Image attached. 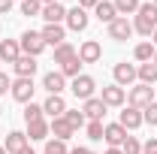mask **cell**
<instances>
[{
	"mask_svg": "<svg viewBox=\"0 0 157 154\" xmlns=\"http://www.w3.org/2000/svg\"><path fill=\"white\" fill-rule=\"evenodd\" d=\"M133 30L142 33V37H151L157 30V6L154 3H139L136 21H133Z\"/></svg>",
	"mask_w": 157,
	"mask_h": 154,
	"instance_id": "obj_1",
	"label": "cell"
},
{
	"mask_svg": "<svg viewBox=\"0 0 157 154\" xmlns=\"http://www.w3.org/2000/svg\"><path fill=\"white\" fill-rule=\"evenodd\" d=\"M18 45H21V55H30V58H39L45 52V39H42L39 30H24L21 39H18Z\"/></svg>",
	"mask_w": 157,
	"mask_h": 154,
	"instance_id": "obj_2",
	"label": "cell"
},
{
	"mask_svg": "<svg viewBox=\"0 0 157 154\" xmlns=\"http://www.w3.org/2000/svg\"><path fill=\"white\" fill-rule=\"evenodd\" d=\"M70 91H73L78 100H91L94 91H97V82L88 76V73H82V76H76L73 82H70Z\"/></svg>",
	"mask_w": 157,
	"mask_h": 154,
	"instance_id": "obj_3",
	"label": "cell"
},
{
	"mask_svg": "<svg viewBox=\"0 0 157 154\" xmlns=\"http://www.w3.org/2000/svg\"><path fill=\"white\" fill-rule=\"evenodd\" d=\"M154 103V88L151 85H142L139 82L136 88H130V106L133 109H145V106H151Z\"/></svg>",
	"mask_w": 157,
	"mask_h": 154,
	"instance_id": "obj_4",
	"label": "cell"
},
{
	"mask_svg": "<svg viewBox=\"0 0 157 154\" xmlns=\"http://www.w3.org/2000/svg\"><path fill=\"white\" fill-rule=\"evenodd\" d=\"M133 33H136V30H133V21H127L124 15H118V18L109 24V37L115 39V42H127Z\"/></svg>",
	"mask_w": 157,
	"mask_h": 154,
	"instance_id": "obj_5",
	"label": "cell"
},
{
	"mask_svg": "<svg viewBox=\"0 0 157 154\" xmlns=\"http://www.w3.org/2000/svg\"><path fill=\"white\" fill-rule=\"evenodd\" d=\"M78 60H82V64H97L100 58H103V45H100L97 39H85V42H82V45H78Z\"/></svg>",
	"mask_w": 157,
	"mask_h": 154,
	"instance_id": "obj_6",
	"label": "cell"
},
{
	"mask_svg": "<svg viewBox=\"0 0 157 154\" xmlns=\"http://www.w3.org/2000/svg\"><path fill=\"white\" fill-rule=\"evenodd\" d=\"M33 91H36V88H33V79H15L9 94L15 97L18 103H24V106H27V103H33Z\"/></svg>",
	"mask_w": 157,
	"mask_h": 154,
	"instance_id": "obj_7",
	"label": "cell"
},
{
	"mask_svg": "<svg viewBox=\"0 0 157 154\" xmlns=\"http://www.w3.org/2000/svg\"><path fill=\"white\" fill-rule=\"evenodd\" d=\"M112 76H115V85L127 88V85H133V82H136V67H133V64H127V60H121V64H115Z\"/></svg>",
	"mask_w": 157,
	"mask_h": 154,
	"instance_id": "obj_8",
	"label": "cell"
},
{
	"mask_svg": "<svg viewBox=\"0 0 157 154\" xmlns=\"http://www.w3.org/2000/svg\"><path fill=\"white\" fill-rule=\"evenodd\" d=\"M42 112L48 118H63L67 115V100L60 94H48L45 97V103H42Z\"/></svg>",
	"mask_w": 157,
	"mask_h": 154,
	"instance_id": "obj_9",
	"label": "cell"
},
{
	"mask_svg": "<svg viewBox=\"0 0 157 154\" xmlns=\"http://www.w3.org/2000/svg\"><path fill=\"white\" fill-rule=\"evenodd\" d=\"M39 18H45V24H60V21H67V6L60 0L58 3H48V6H42Z\"/></svg>",
	"mask_w": 157,
	"mask_h": 154,
	"instance_id": "obj_10",
	"label": "cell"
},
{
	"mask_svg": "<svg viewBox=\"0 0 157 154\" xmlns=\"http://www.w3.org/2000/svg\"><path fill=\"white\" fill-rule=\"evenodd\" d=\"M106 103L100 100V97H91V100H85V106H82V112H85V118L88 121H103L106 118Z\"/></svg>",
	"mask_w": 157,
	"mask_h": 154,
	"instance_id": "obj_11",
	"label": "cell"
},
{
	"mask_svg": "<svg viewBox=\"0 0 157 154\" xmlns=\"http://www.w3.org/2000/svg\"><path fill=\"white\" fill-rule=\"evenodd\" d=\"M42 88H45L48 94H63V88H67V76H63L60 70H52V73L42 76Z\"/></svg>",
	"mask_w": 157,
	"mask_h": 154,
	"instance_id": "obj_12",
	"label": "cell"
},
{
	"mask_svg": "<svg viewBox=\"0 0 157 154\" xmlns=\"http://www.w3.org/2000/svg\"><path fill=\"white\" fill-rule=\"evenodd\" d=\"M12 70H15L18 79H33V73L39 70V64H36V58H30V55H21V58L12 64Z\"/></svg>",
	"mask_w": 157,
	"mask_h": 154,
	"instance_id": "obj_13",
	"label": "cell"
},
{
	"mask_svg": "<svg viewBox=\"0 0 157 154\" xmlns=\"http://www.w3.org/2000/svg\"><path fill=\"white\" fill-rule=\"evenodd\" d=\"M21 58L18 39H0V64H15Z\"/></svg>",
	"mask_w": 157,
	"mask_h": 154,
	"instance_id": "obj_14",
	"label": "cell"
},
{
	"mask_svg": "<svg viewBox=\"0 0 157 154\" xmlns=\"http://www.w3.org/2000/svg\"><path fill=\"white\" fill-rule=\"evenodd\" d=\"M118 124L124 127V130H139L145 121H142V109H133V106H127L124 112H121V118H118Z\"/></svg>",
	"mask_w": 157,
	"mask_h": 154,
	"instance_id": "obj_15",
	"label": "cell"
},
{
	"mask_svg": "<svg viewBox=\"0 0 157 154\" xmlns=\"http://www.w3.org/2000/svg\"><path fill=\"white\" fill-rule=\"evenodd\" d=\"M39 33H42V39H45V45H55V48H58L60 42H67V30H63V24H45Z\"/></svg>",
	"mask_w": 157,
	"mask_h": 154,
	"instance_id": "obj_16",
	"label": "cell"
},
{
	"mask_svg": "<svg viewBox=\"0 0 157 154\" xmlns=\"http://www.w3.org/2000/svg\"><path fill=\"white\" fill-rule=\"evenodd\" d=\"M88 9H82V6H73V9H67V27L70 30H85L88 27Z\"/></svg>",
	"mask_w": 157,
	"mask_h": 154,
	"instance_id": "obj_17",
	"label": "cell"
},
{
	"mask_svg": "<svg viewBox=\"0 0 157 154\" xmlns=\"http://www.w3.org/2000/svg\"><path fill=\"white\" fill-rule=\"evenodd\" d=\"M103 139L109 142V148H121L124 145V139H127V130L121 127V124H106V130H103Z\"/></svg>",
	"mask_w": 157,
	"mask_h": 154,
	"instance_id": "obj_18",
	"label": "cell"
},
{
	"mask_svg": "<svg viewBox=\"0 0 157 154\" xmlns=\"http://www.w3.org/2000/svg\"><path fill=\"white\" fill-rule=\"evenodd\" d=\"M100 100H103L106 106H124V100H127V91H124L121 85H106Z\"/></svg>",
	"mask_w": 157,
	"mask_h": 154,
	"instance_id": "obj_19",
	"label": "cell"
},
{
	"mask_svg": "<svg viewBox=\"0 0 157 154\" xmlns=\"http://www.w3.org/2000/svg\"><path fill=\"white\" fill-rule=\"evenodd\" d=\"M48 133H55V139H60V142H67V139H73V127L67 124V118H52L48 121Z\"/></svg>",
	"mask_w": 157,
	"mask_h": 154,
	"instance_id": "obj_20",
	"label": "cell"
},
{
	"mask_svg": "<svg viewBox=\"0 0 157 154\" xmlns=\"http://www.w3.org/2000/svg\"><path fill=\"white\" fill-rule=\"evenodd\" d=\"M94 15H97L103 24H112V21L118 18V9H115V3H109V0H100L97 6H94Z\"/></svg>",
	"mask_w": 157,
	"mask_h": 154,
	"instance_id": "obj_21",
	"label": "cell"
},
{
	"mask_svg": "<svg viewBox=\"0 0 157 154\" xmlns=\"http://www.w3.org/2000/svg\"><path fill=\"white\" fill-rule=\"evenodd\" d=\"M27 139H30V142H42V139H48V121H45V118L30 121V124H27Z\"/></svg>",
	"mask_w": 157,
	"mask_h": 154,
	"instance_id": "obj_22",
	"label": "cell"
},
{
	"mask_svg": "<svg viewBox=\"0 0 157 154\" xmlns=\"http://www.w3.org/2000/svg\"><path fill=\"white\" fill-rule=\"evenodd\" d=\"M9 154H18L21 148H27V133H21V130H12V133L6 136V145H3Z\"/></svg>",
	"mask_w": 157,
	"mask_h": 154,
	"instance_id": "obj_23",
	"label": "cell"
},
{
	"mask_svg": "<svg viewBox=\"0 0 157 154\" xmlns=\"http://www.w3.org/2000/svg\"><path fill=\"white\" fill-rule=\"evenodd\" d=\"M136 79L142 82V85H154V82H157V64H154V60L139 64V67H136Z\"/></svg>",
	"mask_w": 157,
	"mask_h": 154,
	"instance_id": "obj_24",
	"label": "cell"
},
{
	"mask_svg": "<svg viewBox=\"0 0 157 154\" xmlns=\"http://www.w3.org/2000/svg\"><path fill=\"white\" fill-rule=\"evenodd\" d=\"M154 42H139L136 48H133V58L139 60V64H148V60H154Z\"/></svg>",
	"mask_w": 157,
	"mask_h": 154,
	"instance_id": "obj_25",
	"label": "cell"
},
{
	"mask_svg": "<svg viewBox=\"0 0 157 154\" xmlns=\"http://www.w3.org/2000/svg\"><path fill=\"white\" fill-rule=\"evenodd\" d=\"M76 45H70V42H60L58 48H55V64H67V60H73L76 58Z\"/></svg>",
	"mask_w": 157,
	"mask_h": 154,
	"instance_id": "obj_26",
	"label": "cell"
},
{
	"mask_svg": "<svg viewBox=\"0 0 157 154\" xmlns=\"http://www.w3.org/2000/svg\"><path fill=\"white\" fill-rule=\"evenodd\" d=\"M60 73L67 79H76V76H82V60H78V55L73 60H67V64H60Z\"/></svg>",
	"mask_w": 157,
	"mask_h": 154,
	"instance_id": "obj_27",
	"label": "cell"
},
{
	"mask_svg": "<svg viewBox=\"0 0 157 154\" xmlns=\"http://www.w3.org/2000/svg\"><path fill=\"white\" fill-rule=\"evenodd\" d=\"M67 124H70V127H73V130H82V127H85V121H88V118H85V112H78V109H67Z\"/></svg>",
	"mask_w": 157,
	"mask_h": 154,
	"instance_id": "obj_28",
	"label": "cell"
},
{
	"mask_svg": "<svg viewBox=\"0 0 157 154\" xmlns=\"http://www.w3.org/2000/svg\"><path fill=\"white\" fill-rule=\"evenodd\" d=\"M115 9H118V15H133V12H139V0H115Z\"/></svg>",
	"mask_w": 157,
	"mask_h": 154,
	"instance_id": "obj_29",
	"label": "cell"
},
{
	"mask_svg": "<svg viewBox=\"0 0 157 154\" xmlns=\"http://www.w3.org/2000/svg\"><path fill=\"white\" fill-rule=\"evenodd\" d=\"M85 130H88V139H91V142H100V139H103V130H106V124H103V121H88Z\"/></svg>",
	"mask_w": 157,
	"mask_h": 154,
	"instance_id": "obj_30",
	"label": "cell"
},
{
	"mask_svg": "<svg viewBox=\"0 0 157 154\" xmlns=\"http://www.w3.org/2000/svg\"><path fill=\"white\" fill-rule=\"evenodd\" d=\"M39 118H45L42 106H39V103H27V106H24V121L30 124V121H39Z\"/></svg>",
	"mask_w": 157,
	"mask_h": 154,
	"instance_id": "obj_31",
	"label": "cell"
},
{
	"mask_svg": "<svg viewBox=\"0 0 157 154\" xmlns=\"http://www.w3.org/2000/svg\"><path fill=\"white\" fill-rule=\"evenodd\" d=\"M42 12V3L39 0H21V15H27V18H33Z\"/></svg>",
	"mask_w": 157,
	"mask_h": 154,
	"instance_id": "obj_32",
	"label": "cell"
},
{
	"mask_svg": "<svg viewBox=\"0 0 157 154\" xmlns=\"http://www.w3.org/2000/svg\"><path fill=\"white\" fill-rule=\"evenodd\" d=\"M45 154H70V148L60 139H45Z\"/></svg>",
	"mask_w": 157,
	"mask_h": 154,
	"instance_id": "obj_33",
	"label": "cell"
},
{
	"mask_svg": "<svg viewBox=\"0 0 157 154\" xmlns=\"http://www.w3.org/2000/svg\"><path fill=\"white\" fill-rule=\"evenodd\" d=\"M121 151H124V154H142V142H139L136 136H127L124 145H121Z\"/></svg>",
	"mask_w": 157,
	"mask_h": 154,
	"instance_id": "obj_34",
	"label": "cell"
},
{
	"mask_svg": "<svg viewBox=\"0 0 157 154\" xmlns=\"http://www.w3.org/2000/svg\"><path fill=\"white\" fill-rule=\"evenodd\" d=\"M142 121L157 127V103H151V106H145V109H142Z\"/></svg>",
	"mask_w": 157,
	"mask_h": 154,
	"instance_id": "obj_35",
	"label": "cell"
},
{
	"mask_svg": "<svg viewBox=\"0 0 157 154\" xmlns=\"http://www.w3.org/2000/svg\"><path fill=\"white\" fill-rule=\"evenodd\" d=\"M6 91H12V79L6 76V73H0V97L6 94Z\"/></svg>",
	"mask_w": 157,
	"mask_h": 154,
	"instance_id": "obj_36",
	"label": "cell"
},
{
	"mask_svg": "<svg viewBox=\"0 0 157 154\" xmlns=\"http://www.w3.org/2000/svg\"><path fill=\"white\" fill-rule=\"evenodd\" d=\"M142 154H157V136H154V139H148V142L142 145Z\"/></svg>",
	"mask_w": 157,
	"mask_h": 154,
	"instance_id": "obj_37",
	"label": "cell"
},
{
	"mask_svg": "<svg viewBox=\"0 0 157 154\" xmlns=\"http://www.w3.org/2000/svg\"><path fill=\"white\" fill-rule=\"evenodd\" d=\"M9 9H12V0H0V15H6Z\"/></svg>",
	"mask_w": 157,
	"mask_h": 154,
	"instance_id": "obj_38",
	"label": "cell"
},
{
	"mask_svg": "<svg viewBox=\"0 0 157 154\" xmlns=\"http://www.w3.org/2000/svg\"><path fill=\"white\" fill-rule=\"evenodd\" d=\"M97 3H100V0H78V6H82V9H94Z\"/></svg>",
	"mask_w": 157,
	"mask_h": 154,
	"instance_id": "obj_39",
	"label": "cell"
},
{
	"mask_svg": "<svg viewBox=\"0 0 157 154\" xmlns=\"http://www.w3.org/2000/svg\"><path fill=\"white\" fill-rule=\"evenodd\" d=\"M70 154H91V148H85V145H78V148H73Z\"/></svg>",
	"mask_w": 157,
	"mask_h": 154,
	"instance_id": "obj_40",
	"label": "cell"
},
{
	"mask_svg": "<svg viewBox=\"0 0 157 154\" xmlns=\"http://www.w3.org/2000/svg\"><path fill=\"white\" fill-rule=\"evenodd\" d=\"M18 154H36V151H33V148H30V145H27V148H21Z\"/></svg>",
	"mask_w": 157,
	"mask_h": 154,
	"instance_id": "obj_41",
	"label": "cell"
},
{
	"mask_svg": "<svg viewBox=\"0 0 157 154\" xmlns=\"http://www.w3.org/2000/svg\"><path fill=\"white\" fill-rule=\"evenodd\" d=\"M106 154H124V151H121V148H109Z\"/></svg>",
	"mask_w": 157,
	"mask_h": 154,
	"instance_id": "obj_42",
	"label": "cell"
},
{
	"mask_svg": "<svg viewBox=\"0 0 157 154\" xmlns=\"http://www.w3.org/2000/svg\"><path fill=\"white\" fill-rule=\"evenodd\" d=\"M151 42H154V48H157V30H154V33H151Z\"/></svg>",
	"mask_w": 157,
	"mask_h": 154,
	"instance_id": "obj_43",
	"label": "cell"
},
{
	"mask_svg": "<svg viewBox=\"0 0 157 154\" xmlns=\"http://www.w3.org/2000/svg\"><path fill=\"white\" fill-rule=\"evenodd\" d=\"M39 3H42V6H48V3H58V0H39Z\"/></svg>",
	"mask_w": 157,
	"mask_h": 154,
	"instance_id": "obj_44",
	"label": "cell"
},
{
	"mask_svg": "<svg viewBox=\"0 0 157 154\" xmlns=\"http://www.w3.org/2000/svg\"><path fill=\"white\" fill-rule=\"evenodd\" d=\"M0 154H9V151H6V148H3V145H0Z\"/></svg>",
	"mask_w": 157,
	"mask_h": 154,
	"instance_id": "obj_45",
	"label": "cell"
},
{
	"mask_svg": "<svg viewBox=\"0 0 157 154\" xmlns=\"http://www.w3.org/2000/svg\"><path fill=\"white\" fill-rule=\"evenodd\" d=\"M154 64H157V52H154Z\"/></svg>",
	"mask_w": 157,
	"mask_h": 154,
	"instance_id": "obj_46",
	"label": "cell"
},
{
	"mask_svg": "<svg viewBox=\"0 0 157 154\" xmlns=\"http://www.w3.org/2000/svg\"><path fill=\"white\" fill-rule=\"evenodd\" d=\"M0 115H3V109H0Z\"/></svg>",
	"mask_w": 157,
	"mask_h": 154,
	"instance_id": "obj_47",
	"label": "cell"
},
{
	"mask_svg": "<svg viewBox=\"0 0 157 154\" xmlns=\"http://www.w3.org/2000/svg\"><path fill=\"white\" fill-rule=\"evenodd\" d=\"M154 6H157V0H154Z\"/></svg>",
	"mask_w": 157,
	"mask_h": 154,
	"instance_id": "obj_48",
	"label": "cell"
},
{
	"mask_svg": "<svg viewBox=\"0 0 157 154\" xmlns=\"http://www.w3.org/2000/svg\"><path fill=\"white\" fill-rule=\"evenodd\" d=\"M91 154H94V151H91Z\"/></svg>",
	"mask_w": 157,
	"mask_h": 154,
	"instance_id": "obj_49",
	"label": "cell"
}]
</instances>
